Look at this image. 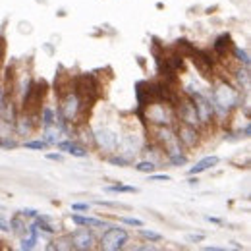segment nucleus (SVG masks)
<instances>
[{
    "label": "nucleus",
    "instance_id": "obj_1",
    "mask_svg": "<svg viewBox=\"0 0 251 251\" xmlns=\"http://www.w3.org/2000/svg\"><path fill=\"white\" fill-rule=\"evenodd\" d=\"M72 83H74V93L87 106H91L100 95V85L93 74H79L77 77L72 79Z\"/></svg>",
    "mask_w": 251,
    "mask_h": 251
},
{
    "label": "nucleus",
    "instance_id": "obj_2",
    "mask_svg": "<svg viewBox=\"0 0 251 251\" xmlns=\"http://www.w3.org/2000/svg\"><path fill=\"white\" fill-rule=\"evenodd\" d=\"M240 100H242V97H240L238 89L234 85H230L226 81L217 83V87L213 91V104L222 106L226 110H232V108H236L240 104Z\"/></svg>",
    "mask_w": 251,
    "mask_h": 251
},
{
    "label": "nucleus",
    "instance_id": "obj_3",
    "mask_svg": "<svg viewBox=\"0 0 251 251\" xmlns=\"http://www.w3.org/2000/svg\"><path fill=\"white\" fill-rule=\"evenodd\" d=\"M147 118L157 126H172L176 120V114L172 106L164 100H155L147 106Z\"/></svg>",
    "mask_w": 251,
    "mask_h": 251
},
{
    "label": "nucleus",
    "instance_id": "obj_4",
    "mask_svg": "<svg viewBox=\"0 0 251 251\" xmlns=\"http://www.w3.org/2000/svg\"><path fill=\"white\" fill-rule=\"evenodd\" d=\"M189 99L193 100V106H195V112H197V118L203 126L211 124L213 122V116H215V110H213V102L209 97L201 93V91H193L188 89Z\"/></svg>",
    "mask_w": 251,
    "mask_h": 251
},
{
    "label": "nucleus",
    "instance_id": "obj_5",
    "mask_svg": "<svg viewBox=\"0 0 251 251\" xmlns=\"http://www.w3.org/2000/svg\"><path fill=\"white\" fill-rule=\"evenodd\" d=\"M127 240H129L127 230L120 226H110L100 238V248L106 251H118L127 244Z\"/></svg>",
    "mask_w": 251,
    "mask_h": 251
},
{
    "label": "nucleus",
    "instance_id": "obj_6",
    "mask_svg": "<svg viewBox=\"0 0 251 251\" xmlns=\"http://www.w3.org/2000/svg\"><path fill=\"white\" fill-rule=\"evenodd\" d=\"M45 93H47V83L45 81L31 83V89L22 97V100H24V112L35 116L39 112V108H41V102H43Z\"/></svg>",
    "mask_w": 251,
    "mask_h": 251
},
{
    "label": "nucleus",
    "instance_id": "obj_7",
    "mask_svg": "<svg viewBox=\"0 0 251 251\" xmlns=\"http://www.w3.org/2000/svg\"><path fill=\"white\" fill-rule=\"evenodd\" d=\"M118 141H120V139H118L116 131H112L110 127L99 126L93 131V143L99 149H102V151H116Z\"/></svg>",
    "mask_w": 251,
    "mask_h": 251
},
{
    "label": "nucleus",
    "instance_id": "obj_8",
    "mask_svg": "<svg viewBox=\"0 0 251 251\" xmlns=\"http://www.w3.org/2000/svg\"><path fill=\"white\" fill-rule=\"evenodd\" d=\"M176 118H178L182 124L193 126V127H199V126H201L191 99H180V100L176 102Z\"/></svg>",
    "mask_w": 251,
    "mask_h": 251
},
{
    "label": "nucleus",
    "instance_id": "obj_9",
    "mask_svg": "<svg viewBox=\"0 0 251 251\" xmlns=\"http://www.w3.org/2000/svg\"><path fill=\"white\" fill-rule=\"evenodd\" d=\"M79 112H81V100H79V97L75 93H72V91H68L62 97V104H60L62 118L66 122H74Z\"/></svg>",
    "mask_w": 251,
    "mask_h": 251
},
{
    "label": "nucleus",
    "instance_id": "obj_10",
    "mask_svg": "<svg viewBox=\"0 0 251 251\" xmlns=\"http://www.w3.org/2000/svg\"><path fill=\"white\" fill-rule=\"evenodd\" d=\"M70 240H72L74 250L87 251V250H93L95 248V236L87 226H83V228L75 230L74 234H70Z\"/></svg>",
    "mask_w": 251,
    "mask_h": 251
},
{
    "label": "nucleus",
    "instance_id": "obj_11",
    "mask_svg": "<svg viewBox=\"0 0 251 251\" xmlns=\"http://www.w3.org/2000/svg\"><path fill=\"white\" fill-rule=\"evenodd\" d=\"M176 135H178V139H180V143H182L184 147H195L197 141H199V131H197V127L188 126V124L180 126L178 131H176Z\"/></svg>",
    "mask_w": 251,
    "mask_h": 251
},
{
    "label": "nucleus",
    "instance_id": "obj_12",
    "mask_svg": "<svg viewBox=\"0 0 251 251\" xmlns=\"http://www.w3.org/2000/svg\"><path fill=\"white\" fill-rule=\"evenodd\" d=\"M16 129H18V133L20 135H29L33 131V127H35V116L31 114H24V116H20V118H16Z\"/></svg>",
    "mask_w": 251,
    "mask_h": 251
},
{
    "label": "nucleus",
    "instance_id": "obj_13",
    "mask_svg": "<svg viewBox=\"0 0 251 251\" xmlns=\"http://www.w3.org/2000/svg\"><path fill=\"white\" fill-rule=\"evenodd\" d=\"M58 149L64 151V153H70V155H74V157H77V158L87 157V151H85L83 147L75 145L74 141H58Z\"/></svg>",
    "mask_w": 251,
    "mask_h": 251
},
{
    "label": "nucleus",
    "instance_id": "obj_14",
    "mask_svg": "<svg viewBox=\"0 0 251 251\" xmlns=\"http://www.w3.org/2000/svg\"><path fill=\"white\" fill-rule=\"evenodd\" d=\"M217 164H219V157L201 158L193 168H189V176H193V174H201V172H205V170H209V168H213V166H217Z\"/></svg>",
    "mask_w": 251,
    "mask_h": 251
},
{
    "label": "nucleus",
    "instance_id": "obj_15",
    "mask_svg": "<svg viewBox=\"0 0 251 251\" xmlns=\"http://www.w3.org/2000/svg\"><path fill=\"white\" fill-rule=\"evenodd\" d=\"M232 49V39H230V35L228 33H222L219 39L215 41V52L219 54V56H226V52Z\"/></svg>",
    "mask_w": 251,
    "mask_h": 251
},
{
    "label": "nucleus",
    "instance_id": "obj_16",
    "mask_svg": "<svg viewBox=\"0 0 251 251\" xmlns=\"http://www.w3.org/2000/svg\"><path fill=\"white\" fill-rule=\"evenodd\" d=\"M72 220L77 226H87V228H99V226H106L100 219H93V217H81V215H72Z\"/></svg>",
    "mask_w": 251,
    "mask_h": 251
},
{
    "label": "nucleus",
    "instance_id": "obj_17",
    "mask_svg": "<svg viewBox=\"0 0 251 251\" xmlns=\"http://www.w3.org/2000/svg\"><path fill=\"white\" fill-rule=\"evenodd\" d=\"M182 58H189L191 54H193V50H195V47L189 43V41H186V39H178L176 41V49H174Z\"/></svg>",
    "mask_w": 251,
    "mask_h": 251
},
{
    "label": "nucleus",
    "instance_id": "obj_18",
    "mask_svg": "<svg viewBox=\"0 0 251 251\" xmlns=\"http://www.w3.org/2000/svg\"><path fill=\"white\" fill-rule=\"evenodd\" d=\"M58 135H60V127H56V126H47L45 127V141L47 143H52V145H56V141H58Z\"/></svg>",
    "mask_w": 251,
    "mask_h": 251
},
{
    "label": "nucleus",
    "instance_id": "obj_19",
    "mask_svg": "<svg viewBox=\"0 0 251 251\" xmlns=\"http://www.w3.org/2000/svg\"><path fill=\"white\" fill-rule=\"evenodd\" d=\"M236 79L240 81V85H244L246 91L250 89V70H248V66H244V68H240L236 72Z\"/></svg>",
    "mask_w": 251,
    "mask_h": 251
},
{
    "label": "nucleus",
    "instance_id": "obj_20",
    "mask_svg": "<svg viewBox=\"0 0 251 251\" xmlns=\"http://www.w3.org/2000/svg\"><path fill=\"white\" fill-rule=\"evenodd\" d=\"M155 162L153 160H143V162H137L135 164V170L137 172H145V174H153L155 172Z\"/></svg>",
    "mask_w": 251,
    "mask_h": 251
},
{
    "label": "nucleus",
    "instance_id": "obj_21",
    "mask_svg": "<svg viewBox=\"0 0 251 251\" xmlns=\"http://www.w3.org/2000/svg\"><path fill=\"white\" fill-rule=\"evenodd\" d=\"M232 52H234L236 60H240V62L244 64V66H248V68H250V56H248V52H246V50H242V49L234 47V49H232Z\"/></svg>",
    "mask_w": 251,
    "mask_h": 251
},
{
    "label": "nucleus",
    "instance_id": "obj_22",
    "mask_svg": "<svg viewBox=\"0 0 251 251\" xmlns=\"http://www.w3.org/2000/svg\"><path fill=\"white\" fill-rule=\"evenodd\" d=\"M106 191H110V193H135L137 188H131V186H108Z\"/></svg>",
    "mask_w": 251,
    "mask_h": 251
},
{
    "label": "nucleus",
    "instance_id": "obj_23",
    "mask_svg": "<svg viewBox=\"0 0 251 251\" xmlns=\"http://www.w3.org/2000/svg\"><path fill=\"white\" fill-rule=\"evenodd\" d=\"M54 120H56V118H54V112H52V108H45V110H43V124H45V127H47V126L56 124Z\"/></svg>",
    "mask_w": 251,
    "mask_h": 251
},
{
    "label": "nucleus",
    "instance_id": "obj_24",
    "mask_svg": "<svg viewBox=\"0 0 251 251\" xmlns=\"http://www.w3.org/2000/svg\"><path fill=\"white\" fill-rule=\"evenodd\" d=\"M54 250H72L74 246H72V240H70V236H66V238H60V240H56V246H52Z\"/></svg>",
    "mask_w": 251,
    "mask_h": 251
},
{
    "label": "nucleus",
    "instance_id": "obj_25",
    "mask_svg": "<svg viewBox=\"0 0 251 251\" xmlns=\"http://www.w3.org/2000/svg\"><path fill=\"white\" fill-rule=\"evenodd\" d=\"M141 228H143V226H141ZM141 236H143V238H147V240H151V242H160V240H162V236H160L158 232H153V230H145V228L141 230Z\"/></svg>",
    "mask_w": 251,
    "mask_h": 251
},
{
    "label": "nucleus",
    "instance_id": "obj_26",
    "mask_svg": "<svg viewBox=\"0 0 251 251\" xmlns=\"http://www.w3.org/2000/svg\"><path fill=\"white\" fill-rule=\"evenodd\" d=\"M168 160H170V164H172V166H184V164L188 162V157H186L184 153H180V155H174V157H168Z\"/></svg>",
    "mask_w": 251,
    "mask_h": 251
},
{
    "label": "nucleus",
    "instance_id": "obj_27",
    "mask_svg": "<svg viewBox=\"0 0 251 251\" xmlns=\"http://www.w3.org/2000/svg\"><path fill=\"white\" fill-rule=\"evenodd\" d=\"M79 135H81V141H85V143H93V131L89 129V127H81L79 129Z\"/></svg>",
    "mask_w": 251,
    "mask_h": 251
},
{
    "label": "nucleus",
    "instance_id": "obj_28",
    "mask_svg": "<svg viewBox=\"0 0 251 251\" xmlns=\"http://www.w3.org/2000/svg\"><path fill=\"white\" fill-rule=\"evenodd\" d=\"M18 89H20V93H22V97H24V95L31 89V79H29V77H22V81H20Z\"/></svg>",
    "mask_w": 251,
    "mask_h": 251
},
{
    "label": "nucleus",
    "instance_id": "obj_29",
    "mask_svg": "<svg viewBox=\"0 0 251 251\" xmlns=\"http://www.w3.org/2000/svg\"><path fill=\"white\" fill-rule=\"evenodd\" d=\"M25 149L43 151V149H47V141H25Z\"/></svg>",
    "mask_w": 251,
    "mask_h": 251
},
{
    "label": "nucleus",
    "instance_id": "obj_30",
    "mask_svg": "<svg viewBox=\"0 0 251 251\" xmlns=\"http://www.w3.org/2000/svg\"><path fill=\"white\" fill-rule=\"evenodd\" d=\"M10 226H14V232H16V234H24V230H25V226L22 224V219H20V217H14L12 222H10Z\"/></svg>",
    "mask_w": 251,
    "mask_h": 251
},
{
    "label": "nucleus",
    "instance_id": "obj_31",
    "mask_svg": "<svg viewBox=\"0 0 251 251\" xmlns=\"http://www.w3.org/2000/svg\"><path fill=\"white\" fill-rule=\"evenodd\" d=\"M35 242H37V238H33V236H29V238H24L22 240V250H33L35 248Z\"/></svg>",
    "mask_w": 251,
    "mask_h": 251
},
{
    "label": "nucleus",
    "instance_id": "obj_32",
    "mask_svg": "<svg viewBox=\"0 0 251 251\" xmlns=\"http://www.w3.org/2000/svg\"><path fill=\"white\" fill-rule=\"evenodd\" d=\"M108 162H110V164H118V166H126L129 160H127V158H124L122 155H118V157H110V158H108Z\"/></svg>",
    "mask_w": 251,
    "mask_h": 251
},
{
    "label": "nucleus",
    "instance_id": "obj_33",
    "mask_svg": "<svg viewBox=\"0 0 251 251\" xmlns=\"http://www.w3.org/2000/svg\"><path fill=\"white\" fill-rule=\"evenodd\" d=\"M149 180H151V182H168L170 176H168V174H151Z\"/></svg>",
    "mask_w": 251,
    "mask_h": 251
},
{
    "label": "nucleus",
    "instance_id": "obj_34",
    "mask_svg": "<svg viewBox=\"0 0 251 251\" xmlns=\"http://www.w3.org/2000/svg\"><path fill=\"white\" fill-rule=\"evenodd\" d=\"M18 143L16 141H12V139H2V135H0V147H4V149H14Z\"/></svg>",
    "mask_w": 251,
    "mask_h": 251
},
{
    "label": "nucleus",
    "instance_id": "obj_35",
    "mask_svg": "<svg viewBox=\"0 0 251 251\" xmlns=\"http://www.w3.org/2000/svg\"><path fill=\"white\" fill-rule=\"evenodd\" d=\"M122 222L127 224V226H137V228H141V226H143V222H141L139 219H122Z\"/></svg>",
    "mask_w": 251,
    "mask_h": 251
},
{
    "label": "nucleus",
    "instance_id": "obj_36",
    "mask_svg": "<svg viewBox=\"0 0 251 251\" xmlns=\"http://www.w3.org/2000/svg\"><path fill=\"white\" fill-rule=\"evenodd\" d=\"M4 54H6V39H4V35L0 33V60L4 58Z\"/></svg>",
    "mask_w": 251,
    "mask_h": 251
},
{
    "label": "nucleus",
    "instance_id": "obj_37",
    "mask_svg": "<svg viewBox=\"0 0 251 251\" xmlns=\"http://www.w3.org/2000/svg\"><path fill=\"white\" fill-rule=\"evenodd\" d=\"M87 209H89L87 203H74L72 205V211H87Z\"/></svg>",
    "mask_w": 251,
    "mask_h": 251
},
{
    "label": "nucleus",
    "instance_id": "obj_38",
    "mask_svg": "<svg viewBox=\"0 0 251 251\" xmlns=\"http://www.w3.org/2000/svg\"><path fill=\"white\" fill-rule=\"evenodd\" d=\"M47 158H49V160H56V162H62L64 160V157L60 155V153H49Z\"/></svg>",
    "mask_w": 251,
    "mask_h": 251
},
{
    "label": "nucleus",
    "instance_id": "obj_39",
    "mask_svg": "<svg viewBox=\"0 0 251 251\" xmlns=\"http://www.w3.org/2000/svg\"><path fill=\"white\" fill-rule=\"evenodd\" d=\"M22 217H31V219H35L37 217V211L35 209H24L22 211Z\"/></svg>",
    "mask_w": 251,
    "mask_h": 251
},
{
    "label": "nucleus",
    "instance_id": "obj_40",
    "mask_svg": "<svg viewBox=\"0 0 251 251\" xmlns=\"http://www.w3.org/2000/svg\"><path fill=\"white\" fill-rule=\"evenodd\" d=\"M4 100H6V91L0 87V114H2V106H4Z\"/></svg>",
    "mask_w": 251,
    "mask_h": 251
},
{
    "label": "nucleus",
    "instance_id": "obj_41",
    "mask_svg": "<svg viewBox=\"0 0 251 251\" xmlns=\"http://www.w3.org/2000/svg\"><path fill=\"white\" fill-rule=\"evenodd\" d=\"M188 240H189V242H201V240H203V236H201V234H199V236L191 234V236H188Z\"/></svg>",
    "mask_w": 251,
    "mask_h": 251
}]
</instances>
